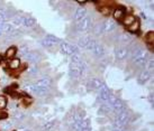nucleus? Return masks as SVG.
Returning <instances> with one entry per match:
<instances>
[{
  "instance_id": "f257e3e1",
  "label": "nucleus",
  "mask_w": 154,
  "mask_h": 131,
  "mask_svg": "<svg viewBox=\"0 0 154 131\" xmlns=\"http://www.w3.org/2000/svg\"><path fill=\"white\" fill-rule=\"evenodd\" d=\"M129 55L132 58V62L136 66H144L146 61L149 59V53L145 48L137 46L132 52H129Z\"/></svg>"
},
{
  "instance_id": "f03ea898",
  "label": "nucleus",
  "mask_w": 154,
  "mask_h": 131,
  "mask_svg": "<svg viewBox=\"0 0 154 131\" xmlns=\"http://www.w3.org/2000/svg\"><path fill=\"white\" fill-rule=\"evenodd\" d=\"M129 118H131V115H129L127 110L123 111L122 113L115 115V119H114V128L124 129L125 126H127L129 123Z\"/></svg>"
},
{
  "instance_id": "7ed1b4c3",
  "label": "nucleus",
  "mask_w": 154,
  "mask_h": 131,
  "mask_svg": "<svg viewBox=\"0 0 154 131\" xmlns=\"http://www.w3.org/2000/svg\"><path fill=\"white\" fill-rule=\"evenodd\" d=\"M60 49L62 54L68 56L79 54V47L73 45V44H70L68 42H60Z\"/></svg>"
},
{
  "instance_id": "20e7f679",
  "label": "nucleus",
  "mask_w": 154,
  "mask_h": 131,
  "mask_svg": "<svg viewBox=\"0 0 154 131\" xmlns=\"http://www.w3.org/2000/svg\"><path fill=\"white\" fill-rule=\"evenodd\" d=\"M92 27V19L90 16H86L85 18H82L81 20H79L75 22V28L79 31H86L89 30Z\"/></svg>"
},
{
  "instance_id": "39448f33",
  "label": "nucleus",
  "mask_w": 154,
  "mask_h": 131,
  "mask_svg": "<svg viewBox=\"0 0 154 131\" xmlns=\"http://www.w3.org/2000/svg\"><path fill=\"white\" fill-rule=\"evenodd\" d=\"M105 85L106 84L99 79H91L87 82V89L90 91H99L100 89H103Z\"/></svg>"
},
{
  "instance_id": "423d86ee",
  "label": "nucleus",
  "mask_w": 154,
  "mask_h": 131,
  "mask_svg": "<svg viewBox=\"0 0 154 131\" xmlns=\"http://www.w3.org/2000/svg\"><path fill=\"white\" fill-rule=\"evenodd\" d=\"M60 42H61L60 38H57L56 36H54V35H46V36L41 40V44H42L44 47H52Z\"/></svg>"
},
{
  "instance_id": "0eeeda50",
  "label": "nucleus",
  "mask_w": 154,
  "mask_h": 131,
  "mask_svg": "<svg viewBox=\"0 0 154 131\" xmlns=\"http://www.w3.org/2000/svg\"><path fill=\"white\" fill-rule=\"evenodd\" d=\"M111 91H110V89H108V86L107 85H105L103 89H100L98 91V100L101 103H106L107 102V100L109 99V97L111 95Z\"/></svg>"
},
{
  "instance_id": "6e6552de",
  "label": "nucleus",
  "mask_w": 154,
  "mask_h": 131,
  "mask_svg": "<svg viewBox=\"0 0 154 131\" xmlns=\"http://www.w3.org/2000/svg\"><path fill=\"white\" fill-rule=\"evenodd\" d=\"M34 84L35 88H44V89H50L52 85V80L51 77H48V76H44L42 77L41 80H38L37 82H35L33 83Z\"/></svg>"
},
{
  "instance_id": "1a4fd4ad",
  "label": "nucleus",
  "mask_w": 154,
  "mask_h": 131,
  "mask_svg": "<svg viewBox=\"0 0 154 131\" xmlns=\"http://www.w3.org/2000/svg\"><path fill=\"white\" fill-rule=\"evenodd\" d=\"M103 24V34L105 33H110L116 28V21L110 19V18H107L103 21H101Z\"/></svg>"
},
{
  "instance_id": "9d476101",
  "label": "nucleus",
  "mask_w": 154,
  "mask_h": 131,
  "mask_svg": "<svg viewBox=\"0 0 154 131\" xmlns=\"http://www.w3.org/2000/svg\"><path fill=\"white\" fill-rule=\"evenodd\" d=\"M129 52L127 47H119L115 51V57L119 61H124L129 56Z\"/></svg>"
},
{
  "instance_id": "9b49d317",
  "label": "nucleus",
  "mask_w": 154,
  "mask_h": 131,
  "mask_svg": "<svg viewBox=\"0 0 154 131\" xmlns=\"http://www.w3.org/2000/svg\"><path fill=\"white\" fill-rule=\"evenodd\" d=\"M25 59L27 61V62H29V63H32L33 65H35V64H37L41 61V55H39L37 52H28L27 54H26L25 56Z\"/></svg>"
},
{
  "instance_id": "f8f14e48",
  "label": "nucleus",
  "mask_w": 154,
  "mask_h": 131,
  "mask_svg": "<svg viewBox=\"0 0 154 131\" xmlns=\"http://www.w3.org/2000/svg\"><path fill=\"white\" fill-rule=\"evenodd\" d=\"M126 110V106H125V103L120 99H117L114 103V106H112V113L117 115V114L122 113L123 111Z\"/></svg>"
},
{
  "instance_id": "ddd939ff",
  "label": "nucleus",
  "mask_w": 154,
  "mask_h": 131,
  "mask_svg": "<svg viewBox=\"0 0 154 131\" xmlns=\"http://www.w3.org/2000/svg\"><path fill=\"white\" fill-rule=\"evenodd\" d=\"M126 16V10H125L123 7H117V8L114 9L112 11V17L116 21H122L124 19V17ZM112 19V20H114Z\"/></svg>"
},
{
  "instance_id": "4468645a",
  "label": "nucleus",
  "mask_w": 154,
  "mask_h": 131,
  "mask_svg": "<svg viewBox=\"0 0 154 131\" xmlns=\"http://www.w3.org/2000/svg\"><path fill=\"white\" fill-rule=\"evenodd\" d=\"M87 16V9L85 7H79V8L74 11V15H73V19L74 21L77 22V21L81 20L82 18H85Z\"/></svg>"
},
{
  "instance_id": "2eb2a0df",
  "label": "nucleus",
  "mask_w": 154,
  "mask_h": 131,
  "mask_svg": "<svg viewBox=\"0 0 154 131\" xmlns=\"http://www.w3.org/2000/svg\"><path fill=\"white\" fill-rule=\"evenodd\" d=\"M91 53L94 54V57H98V58H100V57H103V56L105 55V48H103V46L100 44V43H97Z\"/></svg>"
},
{
  "instance_id": "dca6fc26",
  "label": "nucleus",
  "mask_w": 154,
  "mask_h": 131,
  "mask_svg": "<svg viewBox=\"0 0 154 131\" xmlns=\"http://www.w3.org/2000/svg\"><path fill=\"white\" fill-rule=\"evenodd\" d=\"M150 79H151V74L149 72H146V71H142L138 74V76H137V81H138L140 84H145Z\"/></svg>"
},
{
  "instance_id": "f3484780",
  "label": "nucleus",
  "mask_w": 154,
  "mask_h": 131,
  "mask_svg": "<svg viewBox=\"0 0 154 131\" xmlns=\"http://www.w3.org/2000/svg\"><path fill=\"white\" fill-rule=\"evenodd\" d=\"M69 75L71 76L72 79H79L81 77L80 76V72H79V68H78V65H74V64H71L70 65V70H69Z\"/></svg>"
},
{
  "instance_id": "a211bd4d",
  "label": "nucleus",
  "mask_w": 154,
  "mask_h": 131,
  "mask_svg": "<svg viewBox=\"0 0 154 131\" xmlns=\"http://www.w3.org/2000/svg\"><path fill=\"white\" fill-rule=\"evenodd\" d=\"M13 127V122L9 121L8 119H0V130L7 131Z\"/></svg>"
},
{
  "instance_id": "6ab92c4d",
  "label": "nucleus",
  "mask_w": 154,
  "mask_h": 131,
  "mask_svg": "<svg viewBox=\"0 0 154 131\" xmlns=\"http://www.w3.org/2000/svg\"><path fill=\"white\" fill-rule=\"evenodd\" d=\"M36 25V19L34 17H24L23 20V26L26 28H32Z\"/></svg>"
},
{
  "instance_id": "aec40b11",
  "label": "nucleus",
  "mask_w": 154,
  "mask_h": 131,
  "mask_svg": "<svg viewBox=\"0 0 154 131\" xmlns=\"http://www.w3.org/2000/svg\"><path fill=\"white\" fill-rule=\"evenodd\" d=\"M140 28H141V22H140V20L136 18V20L134 21L131 26L127 27V30H128L129 33H132V34H136L137 31L140 30Z\"/></svg>"
},
{
  "instance_id": "412c9836",
  "label": "nucleus",
  "mask_w": 154,
  "mask_h": 131,
  "mask_svg": "<svg viewBox=\"0 0 154 131\" xmlns=\"http://www.w3.org/2000/svg\"><path fill=\"white\" fill-rule=\"evenodd\" d=\"M133 37L128 33H124V34L119 35V37H118V42L120 44H129V43L132 42Z\"/></svg>"
},
{
  "instance_id": "4be33fe9",
  "label": "nucleus",
  "mask_w": 154,
  "mask_h": 131,
  "mask_svg": "<svg viewBox=\"0 0 154 131\" xmlns=\"http://www.w3.org/2000/svg\"><path fill=\"white\" fill-rule=\"evenodd\" d=\"M8 66L10 70H18V68L20 67V59L17 58V57H14V58L9 61Z\"/></svg>"
},
{
  "instance_id": "5701e85b",
  "label": "nucleus",
  "mask_w": 154,
  "mask_h": 131,
  "mask_svg": "<svg viewBox=\"0 0 154 131\" xmlns=\"http://www.w3.org/2000/svg\"><path fill=\"white\" fill-rule=\"evenodd\" d=\"M135 20H136V17H135V16H133V15H126V16L124 17V19L122 20V22H123V25L124 26L128 27V26L132 25Z\"/></svg>"
},
{
  "instance_id": "b1692460",
  "label": "nucleus",
  "mask_w": 154,
  "mask_h": 131,
  "mask_svg": "<svg viewBox=\"0 0 154 131\" xmlns=\"http://www.w3.org/2000/svg\"><path fill=\"white\" fill-rule=\"evenodd\" d=\"M78 68H79V72H80V76H83L88 71V65H87V62H85L82 59L80 63L78 64Z\"/></svg>"
},
{
  "instance_id": "393cba45",
  "label": "nucleus",
  "mask_w": 154,
  "mask_h": 131,
  "mask_svg": "<svg viewBox=\"0 0 154 131\" xmlns=\"http://www.w3.org/2000/svg\"><path fill=\"white\" fill-rule=\"evenodd\" d=\"M16 54H17V48L16 47H9L8 49L6 51V54H5V56H6V58H14L15 56H16Z\"/></svg>"
},
{
  "instance_id": "a878e982",
  "label": "nucleus",
  "mask_w": 154,
  "mask_h": 131,
  "mask_svg": "<svg viewBox=\"0 0 154 131\" xmlns=\"http://www.w3.org/2000/svg\"><path fill=\"white\" fill-rule=\"evenodd\" d=\"M92 31L96 36H100V35L103 34V24L101 22H98L94 26H92Z\"/></svg>"
},
{
  "instance_id": "bb28decb",
  "label": "nucleus",
  "mask_w": 154,
  "mask_h": 131,
  "mask_svg": "<svg viewBox=\"0 0 154 131\" xmlns=\"http://www.w3.org/2000/svg\"><path fill=\"white\" fill-rule=\"evenodd\" d=\"M14 31V27L11 24H7V22H4L2 24V34L9 35Z\"/></svg>"
},
{
  "instance_id": "cd10ccee",
  "label": "nucleus",
  "mask_w": 154,
  "mask_h": 131,
  "mask_svg": "<svg viewBox=\"0 0 154 131\" xmlns=\"http://www.w3.org/2000/svg\"><path fill=\"white\" fill-rule=\"evenodd\" d=\"M90 38H91L90 36H85V37L79 38V39H78V46L81 47V48H86L87 44H88Z\"/></svg>"
},
{
  "instance_id": "c85d7f7f",
  "label": "nucleus",
  "mask_w": 154,
  "mask_h": 131,
  "mask_svg": "<svg viewBox=\"0 0 154 131\" xmlns=\"http://www.w3.org/2000/svg\"><path fill=\"white\" fill-rule=\"evenodd\" d=\"M34 88H35V86H34ZM48 91H50V89H44V88H35L33 93L36 94V95H38V97H43V95H46V94L48 93Z\"/></svg>"
},
{
  "instance_id": "c756f323",
  "label": "nucleus",
  "mask_w": 154,
  "mask_h": 131,
  "mask_svg": "<svg viewBox=\"0 0 154 131\" xmlns=\"http://www.w3.org/2000/svg\"><path fill=\"white\" fill-rule=\"evenodd\" d=\"M144 67H145V70H144V71L149 72L150 74H151V72H153V68H154L153 58H152V59H147V61H146V63H145V65H144Z\"/></svg>"
},
{
  "instance_id": "7c9ffc66",
  "label": "nucleus",
  "mask_w": 154,
  "mask_h": 131,
  "mask_svg": "<svg viewBox=\"0 0 154 131\" xmlns=\"http://www.w3.org/2000/svg\"><path fill=\"white\" fill-rule=\"evenodd\" d=\"M23 20H24V17H20V16H15L13 17V22L11 25L13 27H19V26H23Z\"/></svg>"
},
{
  "instance_id": "2f4dec72",
  "label": "nucleus",
  "mask_w": 154,
  "mask_h": 131,
  "mask_svg": "<svg viewBox=\"0 0 154 131\" xmlns=\"http://www.w3.org/2000/svg\"><path fill=\"white\" fill-rule=\"evenodd\" d=\"M38 72H39V68L37 65H32V66H29L28 70H27V74L30 76H34V75H36V74H38Z\"/></svg>"
},
{
  "instance_id": "473e14b6",
  "label": "nucleus",
  "mask_w": 154,
  "mask_h": 131,
  "mask_svg": "<svg viewBox=\"0 0 154 131\" xmlns=\"http://www.w3.org/2000/svg\"><path fill=\"white\" fill-rule=\"evenodd\" d=\"M56 124V120H51V121H48L46 122L45 124L43 126V130L44 131H51L53 128L55 127Z\"/></svg>"
},
{
  "instance_id": "72a5a7b5",
  "label": "nucleus",
  "mask_w": 154,
  "mask_h": 131,
  "mask_svg": "<svg viewBox=\"0 0 154 131\" xmlns=\"http://www.w3.org/2000/svg\"><path fill=\"white\" fill-rule=\"evenodd\" d=\"M97 40L94 39V38H90L89 39V42H88V44H87V46L85 49H87V51H89V52H92V49H94V47L96 46V44H97Z\"/></svg>"
},
{
  "instance_id": "f704fd0d",
  "label": "nucleus",
  "mask_w": 154,
  "mask_h": 131,
  "mask_svg": "<svg viewBox=\"0 0 154 131\" xmlns=\"http://www.w3.org/2000/svg\"><path fill=\"white\" fill-rule=\"evenodd\" d=\"M13 118L15 121H20V120H23V119L25 118V114H24V112H22V111H15L14 112V115Z\"/></svg>"
},
{
  "instance_id": "c9c22d12",
  "label": "nucleus",
  "mask_w": 154,
  "mask_h": 131,
  "mask_svg": "<svg viewBox=\"0 0 154 131\" xmlns=\"http://www.w3.org/2000/svg\"><path fill=\"white\" fill-rule=\"evenodd\" d=\"M70 57H71V64H74V65H78L82 61V57L80 54H74Z\"/></svg>"
},
{
  "instance_id": "e433bc0d",
  "label": "nucleus",
  "mask_w": 154,
  "mask_h": 131,
  "mask_svg": "<svg viewBox=\"0 0 154 131\" xmlns=\"http://www.w3.org/2000/svg\"><path fill=\"white\" fill-rule=\"evenodd\" d=\"M8 19V16H7V11L4 10V9H0V24H4L6 22V20Z\"/></svg>"
},
{
  "instance_id": "4c0bfd02",
  "label": "nucleus",
  "mask_w": 154,
  "mask_h": 131,
  "mask_svg": "<svg viewBox=\"0 0 154 131\" xmlns=\"http://www.w3.org/2000/svg\"><path fill=\"white\" fill-rule=\"evenodd\" d=\"M6 108H7V99L4 95H0V111H2Z\"/></svg>"
},
{
  "instance_id": "58836bf2",
  "label": "nucleus",
  "mask_w": 154,
  "mask_h": 131,
  "mask_svg": "<svg viewBox=\"0 0 154 131\" xmlns=\"http://www.w3.org/2000/svg\"><path fill=\"white\" fill-rule=\"evenodd\" d=\"M28 48H27V47L26 46H24V47H22V48H20V49H19V55H23V56H25L26 54H27V53H28Z\"/></svg>"
},
{
  "instance_id": "ea45409f",
  "label": "nucleus",
  "mask_w": 154,
  "mask_h": 131,
  "mask_svg": "<svg viewBox=\"0 0 154 131\" xmlns=\"http://www.w3.org/2000/svg\"><path fill=\"white\" fill-rule=\"evenodd\" d=\"M153 31H152V33H149V34H147V42L149 43H153Z\"/></svg>"
},
{
  "instance_id": "a19ab883",
  "label": "nucleus",
  "mask_w": 154,
  "mask_h": 131,
  "mask_svg": "<svg viewBox=\"0 0 154 131\" xmlns=\"http://www.w3.org/2000/svg\"><path fill=\"white\" fill-rule=\"evenodd\" d=\"M140 17H141L142 19H144V20H146V19H147V17H146V15L144 13H140Z\"/></svg>"
},
{
  "instance_id": "79ce46f5",
  "label": "nucleus",
  "mask_w": 154,
  "mask_h": 131,
  "mask_svg": "<svg viewBox=\"0 0 154 131\" xmlns=\"http://www.w3.org/2000/svg\"><path fill=\"white\" fill-rule=\"evenodd\" d=\"M81 131H91V127H88V128H83V129H81Z\"/></svg>"
},
{
  "instance_id": "37998d69",
  "label": "nucleus",
  "mask_w": 154,
  "mask_h": 131,
  "mask_svg": "<svg viewBox=\"0 0 154 131\" xmlns=\"http://www.w3.org/2000/svg\"><path fill=\"white\" fill-rule=\"evenodd\" d=\"M5 118H6V114L2 113V112L0 111V119H5Z\"/></svg>"
},
{
  "instance_id": "c03bdc74",
  "label": "nucleus",
  "mask_w": 154,
  "mask_h": 131,
  "mask_svg": "<svg viewBox=\"0 0 154 131\" xmlns=\"http://www.w3.org/2000/svg\"><path fill=\"white\" fill-rule=\"evenodd\" d=\"M112 131H125L124 129H119V128H114Z\"/></svg>"
},
{
  "instance_id": "a18cd8bd",
  "label": "nucleus",
  "mask_w": 154,
  "mask_h": 131,
  "mask_svg": "<svg viewBox=\"0 0 154 131\" xmlns=\"http://www.w3.org/2000/svg\"><path fill=\"white\" fill-rule=\"evenodd\" d=\"M2 35V24H0V36Z\"/></svg>"
},
{
  "instance_id": "49530a36",
  "label": "nucleus",
  "mask_w": 154,
  "mask_h": 131,
  "mask_svg": "<svg viewBox=\"0 0 154 131\" xmlns=\"http://www.w3.org/2000/svg\"><path fill=\"white\" fill-rule=\"evenodd\" d=\"M20 131H30V130H28V129H23V130H20Z\"/></svg>"
}]
</instances>
